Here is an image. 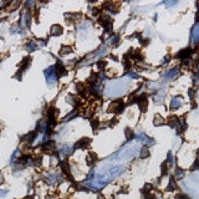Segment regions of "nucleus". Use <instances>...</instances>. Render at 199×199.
I'll return each mask as SVG.
<instances>
[{
	"mask_svg": "<svg viewBox=\"0 0 199 199\" xmlns=\"http://www.w3.org/2000/svg\"><path fill=\"white\" fill-rule=\"evenodd\" d=\"M45 76L47 78V82L50 85H54L56 80H57V75H56V70H55V66H51L45 71Z\"/></svg>",
	"mask_w": 199,
	"mask_h": 199,
	"instance_id": "1",
	"label": "nucleus"
},
{
	"mask_svg": "<svg viewBox=\"0 0 199 199\" xmlns=\"http://www.w3.org/2000/svg\"><path fill=\"white\" fill-rule=\"evenodd\" d=\"M30 63H31V57H30V56L25 57L20 63H19V71H18V74H16V77H19V75H20V77H21V72L28 69Z\"/></svg>",
	"mask_w": 199,
	"mask_h": 199,
	"instance_id": "2",
	"label": "nucleus"
},
{
	"mask_svg": "<svg viewBox=\"0 0 199 199\" xmlns=\"http://www.w3.org/2000/svg\"><path fill=\"white\" fill-rule=\"evenodd\" d=\"M37 137V131H32V132H30V133H28L26 136H24V137H21V141L22 142H25L26 144H31L34 141H35V138Z\"/></svg>",
	"mask_w": 199,
	"mask_h": 199,
	"instance_id": "3",
	"label": "nucleus"
},
{
	"mask_svg": "<svg viewBox=\"0 0 199 199\" xmlns=\"http://www.w3.org/2000/svg\"><path fill=\"white\" fill-rule=\"evenodd\" d=\"M55 70H56V75H57V77H62V76H66L67 74H69V71L66 70V67L62 65L61 62H57L55 66Z\"/></svg>",
	"mask_w": 199,
	"mask_h": 199,
	"instance_id": "4",
	"label": "nucleus"
},
{
	"mask_svg": "<svg viewBox=\"0 0 199 199\" xmlns=\"http://www.w3.org/2000/svg\"><path fill=\"white\" fill-rule=\"evenodd\" d=\"M91 144V140L90 138H81L80 141L75 144V148H80V149H86L88 146Z\"/></svg>",
	"mask_w": 199,
	"mask_h": 199,
	"instance_id": "5",
	"label": "nucleus"
},
{
	"mask_svg": "<svg viewBox=\"0 0 199 199\" xmlns=\"http://www.w3.org/2000/svg\"><path fill=\"white\" fill-rule=\"evenodd\" d=\"M61 34H62V26H60L57 24L51 26V29H50V35L51 36H59V35H61Z\"/></svg>",
	"mask_w": 199,
	"mask_h": 199,
	"instance_id": "6",
	"label": "nucleus"
},
{
	"mask_svg": "<svg viewBox=\"0 0 199 199\" xmlns=\"http://www.w3.org/2000/svg\"><path fill=\"white\" fill-rule=\"evenodd\" d=\"M190 54H192V50H190V49H184L183 51L178 52L177 57L178 59H182V60H187V59H189V55Z\"/></svg>",
	"mask_w": 199,
	"mask_h": 199,
	"instance_id": "7",
	"label": "nucleus"
},
{
	"mask_svg": "<svg viewBox=\"0 0 199 199\" xmlns=\"http://www.w3.org/2000/svg\"><path fill=\"white\" fill-rule=\"evenodd\" d=\"M76 90H77V92L80 93V96H86V95H87V91H88V90L85 87L84 84H77L76 85Z\"/></svg>",
	"mask_w": 199,
	"mask_h": 199,
	"instance_id": "8",
	"label": "nucleus"
},
{
	"mask_svg": "<svg viewBox=\"0 0 199 199\" xmlns=\"http://www.w3.org/2000/svg\"><path fill=\"white\" fill-rule=\"evenodd\" d=\"M67 102L71 103L74 107H76L78 103H80V100L77 98L76 96H74V95H70V96H67Z\"/></svg>",
	"mask_w": 199,
	"mask_h": 199,
	"instance_id": "9",
	"label": "nucleus"
},
{
	"mask_svg": "<svg viewBox=\"0 0 199 199\" xmlns=\"http://www.w3.org/2000/svg\"><path fill=\"white\" fill-rule=\"evenodd\" d=\"M95 162H97V154H96V153H93V152H91L87 156V164H88V166H92Z\"/></svg>",
	"mask_w": 199,
	"mask_h": 199,
	"instance_id": "10",
	"label": "nucleus"
},
{
	"mask_svg": "<svg viewBox=\"0 0 199 199\" xmlns=\"http://www.w3.org/2000/svg\"><path fill=\"white\" fill-rule=\"evenodd\" d=\"M192 36H193L194 42H198V41H199V24L192 30Z\"/></svg>",
	"mask_w": 199,
	"mask_h": 199,
	"instance_id": "11",
	"label": "nucleus"
},
{
	"mask_svg": "<svg viewBox=\"0 0 199 199\" xmlns=\"http://www.w3.org/2000/svg\"><path fill=\"white\" fill-rule=\"evenodd\" d=\"M69 52H72V47L71 46H66V45H62L61 50H60V55H66Z\"/></svg>",
	"mask_w": 199,
	"mask_h": 199,
	"instance_id": "12",
	"label": "nucleus"
},
{
	"mask_svg": "<svg viewBox=\"0 0 199 199\" xmlns=\"http://www.w3.org/2000/svg\"><path fill=\"white\" fill-rule=\"evenodd\" d=\"M178 187H177V183H175V179L174 178H171L169 179V184H168V188L167 190H175Z\"/></svg>",
	"mask_w": 199,
	"mask_h": 199,
	"instance_id": "13",
	"label": "nucleus"
},
{
	"mask_svg": "<svg viewBox=\"0 0 199 199\" xmlns=\"http://www.w3.org/2000/svg\"><path fill=\"white\" fill-rule=\"evenodd\" d=\"M181 97H179V98H178V97H177V98H174V100H172V102H171V108H177V107H179V106H181Z\"/></svg>",
	"mask_w": 199,
	"mask_h": 199,
	"instance_id": "14",
	"label": "nucleus"
},
{
	"mask_svg": "<svg viewBox=\"0 0 199 199\" xmlns=\"http://www.w3.org/2000/svg\"><path fill=\"white\" fill-rule=\"evenodd\" d=\"M60 153H61V154H63V156H69V154H71V153H72V148L69 147V146H65V147H63L61 151H60Z\"/></svg>",
	"mask_w": 199,
	"mask_h": 199,
	"instance_id": "15",
	"label": "nucleus"
},
{
	"mask_svg": "<svg viewBox=\"0 0 199 199\" xmlns=\"http://www.w3.org/2000/svg\"><path fill=\"white\" fill-rule=\"evenodd\" d=\"M178 121H179V119H178L177 117H175V116H172L171 118H168V125L173 127V126H175V125H177V123H178Z\"/></svg>",
	"mask_w": 199,
	"mask_h": 199,
	"instance_id": "16",
	"label": "nucleus"
},
{
	"mask_svg": "<svg viewBox=\"0 0 199 199\" xmlns=\"http://www.w3.org/2000/svg\"><path fill=\"white\" fill-rule=\"evenodd\" d=\"M26 49H29V51H35L37 49V45L34 42V41H30V42L26 45Z\"/></svg>",
	"mask_w": 199,
	"mask_h": 199,
	"instance_id": "17",
	"label": "nucleus"
},
{
	"mask_svg": "<svg viewBox=\"0 0 199 199\" xmlns=\"http://www.w3.org/2000/svg\"><path fill=\"white\" fill-rule=\"evenodd\" d=\"M159 125H164V121H163V118L161 117V116L157 115L154 117V126H159Z\"/></svg>",
	"mask_w": 199,
	"mask_h": 199,
	"instance_id": "18",
	"label": "nucleus"
},
{
	"mask_svg": "<svg viewBox=\"0 0 199 199\" xmlns=\"http://www.w3.org/2000/svg\"><path fill=\"white\" fill-rule=\"evenodd\" d=\"M148 156H149V149L147 147H144L141 152V158H146V157H148Z\"/></svg>",
	"mask_w": 199,
	"mask_h": 199,
	"instance_id": "19",
	"label": "nucleus"
},
{
	"mask_svg": "<svg viewBox=\"0 0 199 199\" xmlns=\"http://www.w3.org/2000/svg\"><path fill=\"white\" fill-rule=\"evenodd\" d=\"M178 71H179V69H178V67H175V69H173V70H172V71H171V72H168V74H167V77H169V78H172V77H173V76H175V75H177V74H178Z\"/></svg>",
	"mask_w": 199,
	"mask_h": 199,
	"instance_id": "20",
	"label": "nucleus"
},
{
	"mask_svg": "<svg viewBox=\"0 0 199 199\" xmlns=\"http://www.w3.org/2000/svg\"><path fill=\"white\" fill-rule=\"evenodd\" d=\"M106 65H107V61H98L97 62V67H98L100 70H103L105 67H106Z\"/></svg>",
	"mask_w": 199,
	"mask_h": 199,
	"instance_id": "21",
	"label": "nucleus"
},
{
	"mask_svg": "<svg viewBox=\"0 0 199 199\" xmlns=\"http://www.w3.org/2000/svg\"><path fill=\"white\" fill-rule=\"evenodd\" d=\"M126 136H127V138H128V140H132L134 134H133V132H132V131H131L130 128H127V130H126Z\"/></svg>",
	"mask_w": 199,
	"mask_h": 199,
	"instance_id": "22",
	"label": "nucleus"
},
{
	"mask_svg": "<svg viewBox=\"0 0 199 199\" xmlns=\"http://www.w3.org/2000/svg\"><path fill=\"white\" fill-rule=\"evenodd\" d=\"M91 125H92V128L96 131L97 127L100 126V121H98V119H96V121H91Z\"/></svg>",
	"mask_w": 199,
	"mask_h": 199,
	"instance_id": "23",
	"label": "nucleus"
},
{
	"mask_svg": "<svg viewBox=\"0 0 199 199\" xmlns=\"http://www.w3.org/2000/svg\"><path fill=\"white\" fill-rule=\"evenodd\" d=\"M183 175H184V172H183L182 169H177V173H175V177H177L178 179L183 178Z\"/></svg>",
	"mask_w": 199,
	"mask_h": 199,
	"instance_id": "24",
	"label": "nucleus"
},
{
	"mask_svg": "<svg viewBox=\"0 0 199 199\" xmlns=\"http://www.w3.org/2000/svg\"><path fill=\"white\" fill-rule=\"evenodd\" d=\"M188 95H189V96H190V97H192V98H193V97H194V95H196V91H194L193 88H190L189 91H188Z\"/></svg>",
	"mask_w": 199,
	"mask_h": 199,
	"instance_id": "25",
	"label": "nucleus"
},
{
	"mask_svg": "<svg viewBox=\"0 0 199 199\" xmlns=\"http://www.w3.org/2000/svg\"><path fill=\"white\" fill-rule=\"evenodd\" d=\"M5 194H6L5 190H0V197H4V196H5Z\"/></svg>",
	"mask_w": 199,
	"mask_h": 199,
	"instance_id": "26",
	"label": "nucleus"
},
{
	"mask_svg": "<svg viewBox=\"0 0 199 199\" xmlns=\"http://www.w3.org/2000/svg\"><path fill=\"white\" fill-rule=\"evenodd\" d=\"M4 182V178H3V175L1 174H0V184H1V183Z\"/></svg>",
	"mask_w": 199,
	"mask_h": 199,
	"instance_id": "27",
	"label": "nucleus"
},
{
	"mask_svg": "<svg viewBox=\"0 0 199 199\" xmlns=\"http://www.w3.org/2000/svg\"><path fill=\"white\" fill-rule=\"evenodd\" d=\"M98 199H105V198H102V197H98Z\"/></svg>",
	"mask_w": 199,
	"mask_h": 199,
	"instance_id": "28",
	"label": "nucleus"
},
{
	"mask_svg": "<svg viewBox=\"0 0 199 199\" xmlns=\"http://www.w3.org/2000/svg\"><path fill=\"white\" fill-rule=\"evenodd\" d=\"M47 199H54V198H47Z\"/></svg>",
	"mask_w": 199,
	"mask_h": 199,
	"instance_id": "29",
	"label": "nucleus"
}]
</instances>
